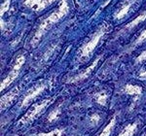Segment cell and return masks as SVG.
Returning <instances> with one entry per match:
<instances>
[{"label": "cell", "mask_w": 146, "mask_h": 136, "mask_svg": "<svg viewBox=\"0 0 146 136\" xmlns=\"http://www.w3.org/2000/svg\"><path fill=\"white\" fill-rule=\"evenodd\" d=\"M46 88H47L46 85H40V86H35L33 90H30L29 92H28L27 94L25 96V98H23V102H22V104H21V107L25 106V105H27L30 101H32L33 99H35V98L38 96L40 93H41L42 91L45 90Z\"/></svg>", "instance_id": "obj_6"}, {"label": "cell", "mask_w": 146, "mask_h": 136, "mask_svg": "<svg viewBox=\"0 0 146 136\" xmlns=\"http://www.w3.org/2000/svg\"><path fill=\"white\" fill-rule=\"evenodd\" d=\"M64 132V129H60V128H56V129L50 131V132H42L39 133L37 136H62Z\"/></svg>", "instance_id": "obj_13"}, {"label": "cell", "mask_w": 146, "mask_h": 136, "mask_svg": "<svg viewBox=\"0 0 146 136\" xmlns=\"http://www.w3.org/2000/svg\"><path fill=\"white\" fill-rule=\"evenodd\" d=\"M125 92L127 94H131V95H139L142 92V88L138 86L135 85H127L125 86Z\"/></svg>", "instance_id": "obj_10"}, {"label": "cell", "mask_w": 146, "mask_h": 136, "mask_svg": "<svg viewBox=\"0 0 146 136\" xmlns=\"http://www.w3.org/2000/svg\"><path fill=\"white\" fill-rule=\"evenodd\" d=\"M52 102H53L52 101V99H47V100L42 101L41 103H39V104H35L31 109L28 110L27 113L25 114V116H23V118L19 121L18 123L19 125H27V123H30V121H33V119L36 118L40 113H42L43 110L45 109L46 107H48Z\"/></svg>", "instance_id": "obj_2"}, {"label": "cell", "mask_w": 146, "mask_h": 136, "mask_svg": "<svg viewBox=\"0 0 146 136\" xmlns=\"http://www.w3.org/2000/svg\"><path fill=\"white\" fill-rule=\"evenodd\" d=\"M68 9L69 8H68L66 1H65V0H62L60 8H58L56 12L52 13L51 15L49 16L47 18H45V20H43V22L41 23V25L39 26L36 34H35V36L33 37V39L31 40V45L32 46L34 47L37 43H38L42 35L45 33V31H47V30L50 28L52 25L55 24L56 22H58L60 18H63L65 15H66V14L68 13Z\"/></svg>", "instance_id": "obj_1"}, {"label": "cell", "mask_w": 146, "mask_h": 136, "mask_svg": "<svg viewBox=\"0 0 146 136\" xmlns=\"http://www.w3.org/2000/svg\"><path fill=\"white\" fill-rule=\"evenodd\" d=\"M100 58L98 57V58H96V59L95 60V61L93 62V64L90 65L88 68H87L85 71H83L82 73H80L79 75H77V76H75V77H73L72 79H70L69 81V83H72V84H74V83H77V82H80V81H82V80H84V79H86V78H88L89 76H90V74L92 73V71H93L94 69H95V67L96 66V64H98V62L100 61Z\"/></svg>", "instance_id": "obj_7"}, {"label": "cell", "mask_w": 146, "mask_h": 136, "mask_svg": "<svg viewBox=\"0 0 146 136\" xmlns=\"http://www.w3.org/2000/svg\"><path fill=\"white\" fill-rule=\"evenodd\" d=\"M136 129H137V121L128 125L119 133L118 136H133L135 133Z\"/></svg>", "instance_id": "obj_9"}, {"label": "cell", "mask_w": 146, "mask_h": 136, "mask_svg": "<svg viewBox=\"0 0 146 136\" xmlns=\"http://www.w3.org/2000/svg\"><path fill=\"white\" fill-rule=\"evenodd\" d=\"M145 40H146V29L142 32V33L140 34V36L138 37V39L135 41V45H138V44H141L142 42H144Z\"/></svg>", "instance_id": "obj_18"}, {"label": "cell", "mask_w": 146, "mask_h": 136, "mask_svg": "<svg viewBox=\"0 0 146 136\" xmlns=\"http://www.w3.org/2000/svg\"><path fill=\"white\" fill-rule=\"evenodd\" d=\"M145 59H146V51H143V53H141V55H139V57H138L135 59V62L139 63V62H142L143 60H145Z\"/></svg>", "instance_id": "obj_20"}, {"label": "cell", "mask_w": 146, "mask_h": 136, "mask_svg": "<svg viewBox=\"0 0 146 136\" xmlns=\"http://www.w3.org/2000/svg\"><path fill=\"white\" fill-rule=\"evenodd\" d=\"M53 0H25V5L35 11H41Z\"/></svg>", "instance_id": "obj_8"}, {"label": "cell", "mask_w": 146, "mask_h": 136, "mask_svg": "<svg viewBox=\"0 0 146 136\" xmlns=\"http://www.w3.org/2000/svg\"><path fill=\"white\" fill-rule=\"evenodd\" d=\"M100 121V116L98 114L95 113L91 116V123H93V125H96Z\"/></svg>", "instance_id": "obj_17"}, {"label": "cell", "mask_w": 146, "mask_h": 136, "mask_svg": "<svg viewBox=\"0 0 146 136\" xmlns=\"http://www.w3.org/2000/svg\"><path fill=\"white\" fill-rule=\"evenodd\" d=\"M19 93H20V88H15L11 91H9L7 94L3 95V96L1 97V102H0L1 111H3V110H5L7 107L10 106L12 103H13L14 100L16 99V97L19 95Z\"/></svg>", "instance_id": "obj_5"}, {"label": "cell", "mask_w": 146, "mask_h": 136, "mask_svg": "<svg viewBox=\"0 0 146 136\" xmlns=\"http://www.w3.org/2000/svg\"><path fill=\"white\" fill-rule=\"evenodd\" d=\"M25 61V58L23 55H20V57H18V58L16 59V62L15 64H14V67L13 69L11 70V72L7 75V77L5 79L2 81L1 83V90H3L4 88H6L7 86L9 85H11L12 83H13L14 81H15L16 79H17V77L19 76V74H20V71H21V68L23 65V63Z\"/></svg>", "instance_id": "obj_4"}, {"label": "cell", "mask_w": 146, "mask_h": 136, "mask_svg": "<svg viewBox=\"0 0 146 136\" xmlns=\"http://www.w3.org/2000/svg\"><path fill=\"white\" fill-rule=\"evenodd\" d=\"M106 30H107L106 24H103L102 26H101L100 28V30H98V31L96 32L95 35H94L93 38H92L90 41H89L88 43H87L86 45L83 47V49H82V51H81V58L89 57V55H91L92 51L95 50L96 47L98 46L100 40L102 38L103 35L105 34Z\"/></svg>", "instance_id": "obj_3"}, {"label": "cell", "mask_w": 146, "mask_h": 136, "mask_svg": "<svg viewBox=\"0 0 146 136\" xmlns=\"http://www.w3.org/2000/svg\"><path fill=\"white\" fill-rule=\"evenodd\" d=\"M146 18V13H144V14H142V15H140L139 17H137L135 18V20H133L129 24H128L127 25V28L128 29H129V28H133V26H135L137 23H139L140 22H142V20H144Z\"/></svg>", "instance_id": "obj_14"}, {"label": "cell", "mask_w": 146, "mask_h": 136, "mask_svg": "<svg viewBox=\"0 0 146 136\" xmlns=\"http://www.w3.org/2000/svg\"><path fill=\"white\" fill-rule=\"evenodd\" d=\"M115 125H116V117H113V118L111 119V121H109V123H108V125L103 128L102 132H101L98 136H109L110 134H111Z\"/></svg>", "instance_id": "obj_11"}, {"label": "cell", "mask_w": 146, "mask_h": 136, "mask_svg": "<svg viewBox=\"0 0 146 136\" xmlns=\"http://www.w3.org/2000/svg\"><path fill=\"white\" fill-rule=\"evenodd\" d=\"M9 3H10V0H5V1H4V3L2 4V6H1V15L2 16H3V14L5 13L6 10H8Z\"/></svg>", "instance_id": "obj_19"}, {"label": "cell", "mask_w": 146, "mask_h": 136, "mask_svg": "<svg viewBox=\"0 0 146 136\" xmlns=\"http://www.w3.org/2000/svg\"><path fill=\"white\" fill-rule=\"evenodd\" d=\"M96 101L100 105H105L107 100V94L105 92H98L95 95Z\"/></svg>", "instance_id": "obj_12"}, {"label": "cell", "mask_w": 146, "mask_h": 136, "mask_svg": "<svg viewBox=\"0 0 146 136\" xmlns=\"http://www.w3.org/2000/svg\"><path fill=\"white\" fill-rule=\"evenodd\" d=\"M60 109L58 108H56V110H54V111H52L50 114H49L48 116V121H50V123H53V121H56V119H58V116H60Z\"/></svg>", "instance_id": "obj_15"}, {"label": "cell", "mask_w": 146, "mask_h": 136, "mask_svg": "<svg viewBox=\"0 0 146 136\" xmlns=\"http://www.w3.org/2000/svg\"><path fill=\"white\" fill-rule=\"evenodd\" d=\"M129 8H131V3L126 4V5H125L123 8H122L121 10L118 12V14H117L116 18H122L125 15H127V13H128V12L129 11Z\"/></svg>", "instance_id": "obj_16"}, {"label": "cell", "mask_w": 146, "mask_h": 136, "mask_svg": "<svg viewBox=\"0 0 146 136\" xmlns=\"http://www.w3.org/2000/svg\"><path fill=\"white\" fill-rule=\"evenodd\" d=\"M145 77H146V72H144V73H142L140 75V78L141 79H145Z\"/></svg>", "instance_id": "obj_21"}]
</instances>
